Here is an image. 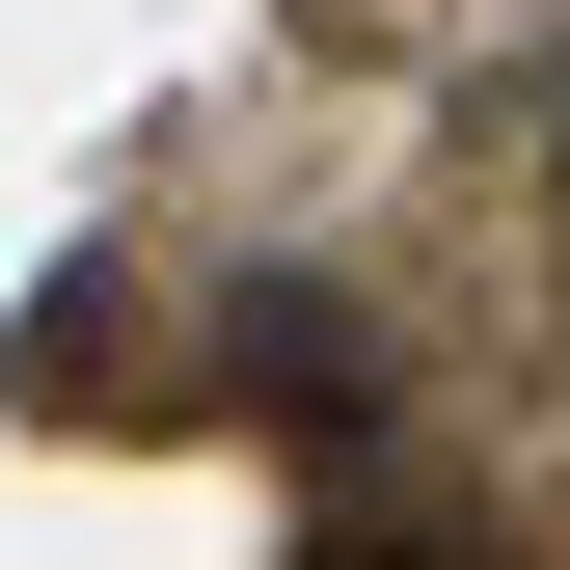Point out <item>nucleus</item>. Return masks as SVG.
<instances>
[{"label": "nucleus", "mask_w": 570, "mask_h": 570, "mask_svg": "<svg viewBox=\"0 0 570 570\" xmlns=\"http://www.w3.org/2000/svg\"><path fill=\"white\" fill-rule=\"evenodd\" d=\"M543 190H570V28H543Z\"/></svg>", "instance_id": "1"}]
</instances>
